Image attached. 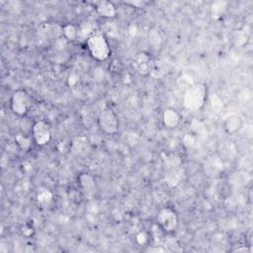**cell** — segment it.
<instances>
[{
  "instance_id": "obj_11",
  "label": "cell",
  "mask_w": 253,
  "mask_h": 253,
  "mask_svg": "<svg viewBox=\"0 0 253 253\" xmlns=\"http://www.w3.org/2000/svg\"><path fill=\"white\" fill-rule=\"evenodd\" d=\"M97 13L103 18H114L117 15V9L115 5L110 1H100L96 6Z\"/></svg>"
},
{
  "instance_id": "obj_2",
  "label": "cell",
  "mask_w": 253,
  "mask_h": 253,
  "mask_svg": "<svg viewBox=\"0 0 253 253\" xmlns=\"http://www.w3.org/2000/svg\"><path fill=\"white\" fill-rule=\"evenodd\" d=\"M206 95L207 90L204 84H192L190 87H188L183 97V104L185 109L191 112L202 109L206 102Z\"/></svg>"
},
{
  "instance_id": "obj_4",
  "label": "cell",
  "mask_w": 253,
  "mask_h": 253,
  "mask_svg": "<svg viewBox=\"0 0 253 253\" xmlns=\"http://www.w3.org/2000/svg\"><path fill=\"white\" fill-rule=\"evenodd\" d=\"M97 123L99 126V129L105 135L113 136L119 130L118 117L114 110L109 106H105L101 109L97 118Z\"/></svg>"
},
{
  "instance_id": "obj_18",
  "label": "cell",
  "mask_w": 253,
  "mask_h": 253,
  "mask_svg": "<svg viewBox=\"0 0 253 253\" xmlns=\"http://www.w3.org/2000/svg\"><path fill=\"white\" fill-rule=\"evenodd\" d=\"M148 240H149V236L147 234L146 232H140V233L137 235V241H138V243L141 244V245L147 244V243L148 242Z\"/></svg>"
},
{
  "instance_id": "obj_3",
  "label": "cell",
  "mask_w": 253,
  "mask_h": 253,
  "mask_svg": "<svg viewBox=\"0 0 253 253\" xmlns=\"http://www.w3.org/2000/svg\"><path fill=\"white\" fill-rule=\"evenodd\" d=\"M157 227L167 234L173 233L179 226V218L175 211L170 207H164L159 210L156 216Z\"/></svg>"
},
{
  "instance_id": "obj_7",
  "label": "cell",
  "mask_w": 253,
  "mask_h": 253,
  "mask_svg": "<svg viewBox=\"0 0 253 253\" xmlns=\"http://www.w3.org/2000/svg\"><path fill=\"white\" fill-rule=\"evenodd\" d=\"M78 182H79V187L80 191L82 193V196L91 199L94 197L97 191V186L95 179L93 178L92 175L89 173H82L78 177Z\"/></svg>"
},
{
  "instance_id": "obj_10",
  "label": "cell",
  "mask_w": 253,
  "mask_h": 253,
  "mask_svg": "<svg viewBox=\"0 0 253 253\" xmlns=\"http://www.w3.org/2000/svg\"><path fill=\"white\" fill-rule=\"evenodd\" d=\"M150 57L146 53L139 54L134 61V67L142 75H147L150 71Z\"/></svg>"
},
{
  "instance_id": "obj_20",
  "label": "cell",
  "mask_w": 253,
  "mask_h": 253,
  "mask_svg": "<svg viewBox=\"0 0 253 253\" xmlns=\"http://www.w3.org/2000/svg\"><path fill=\"white\" fill-rule=\"evenodd\" d=\"M195 142H196V138H195L194 136L189 135V134H187V135L184 137V139H183V144H184L187 148H190V147L194 146Z\"/></svg>"
},
{
  "instance_id": "obj_8",
  "label": "cell",
  "mask_w": 253,
  "mask_h": 253,
  "mask_svg": "<svg viewBox=\"0 0 253 253\" xmlns=\"http://www.w3.org/2000/svg\"><path fill=\"white\" fill-rule=\"evenodd\" d=\"M242 126L243 120L237 114H229L223 120V129L230 136L239 133Z\"/></svg>"
},
{
  "instance_id": "obj_13",
  "label": "cell",
  "mask_w": 253,
  "mask_h": 253,
  "mask_svg": "<svg viewBox=\"0 0 253 253\" xmlns=\"http://www.w3.org/2000/svg\"><path fill=\"white\" fill-rule=\"evenodd\" d=\"M63 35L68 42H74L78 40V28L73 24H65L63 27Z\"/></svg>"
},
{
  "instance_id": "obj_1",
  "label": "cell",
  "mask_w": 253,
  "mask_h": 253,
  "mask_svg": "<svg viewBox=\"0 0 253 253\" xmlns=\"http://www.w3.org/2000/svg\"><path fill=\"white\" fill-rule=\"evenodd\" d=\"M86 48L89 55L97 62H105L111 56V47L108 40L101 33H94L86 41Z\"/></svg>"
},
{
  "instance_id": "obj_16",
  "label": "cell",
  "mask_w": 253,
  "mask_h": 253,
  "mask_svg": "<svg viewBox=\"0 0 253 253\" xmlns=\"http://www.w3.org/2000/svg\"><path fill=\"white\" fill-rule=\"evenodd\" d=\"M37 201L42 206L47 207L53 201V194L48 189H41L37 195Z\"/></svg>"
},
{
  "instance_id": "obj_5",
  "label": "cell",
  "mask_w": 253,
  "mask_h": 253,
  "mask_svg": "<svg viewBox=\"0 0 253 253\" xmlns=\"http://www.w3.org/2000/svg\"><path fill=\"white\" fill-rule=\"evenodd\" d=\"M32 105V97L24 89L16 90L11 96L10 109L15 115L19 117H25L30 112Z\"/></svg>"
},
{
  "instance_id": "obj_6",
  "label": "cell",
  "mask_w": 253,
  "mask_h": 253,
  "mask_svg": "<svg viewBox=\"0 0 253 253\" xmlns=\"http://www.w3.org/2000/svg\"><path fill=\"white\" fill-rule=\"evenodd\" d=\"M32 136L34 143L39 147L48 145L52 140V132L50 125L44 121H37L32 126Z\"/></svg>"
},
{
  "instance_id": "obj_12",
  "label": "cell",
  "mask_w": 253,
  "mask_h": 253,
  "mask_svg": "<svg viewBox=\"0 0 253 253\" xmlns=\"http://www.w3.org/2000/svg\"><path fill=\"white\" fill-rule=\"evenodd\" d=\"M95 32V28L89 22L82 23L78 27V39H82L84 41H87Z\"/></svg>"
},
{
  "instance_id": "obj_17",
  "label": "cell",
  "mask_w": 253,
  "mask_h": 253,
  "mask_svg": "<svg viewBox=\"0 0 253 253\" xmlns=\"http://www.w3.org/2000/svg\"><path fill=\"white\" fill-rule=\"evenodd\" d=\"M15 142H16L18 148H19L20 149L24 150V151L29 150L30 148H31V145H32V141H31L28 137H26L25 135H23V134H18V135H16V137H15Z\"/></svg>"
},
{
  "instance_id": "obj_9",
  "label": "cell",
  "mask_w": 253,
  "mask_h": 253,
  "mask_svg": "<svg viewBox=\"0 0 253 253\" xmlns=\"http://www.w3.org/2000/svg\"><path fill=\"white\" fill-rule=\"evenodd\" d=\"M162 121L167 129H176L181 123V115L173 108H166L162 113Z\"/></svg>"
},
{
  "instance_id": "obj_19",
  "label": "cell",
  "mask_w": 253,
  "mask_h": 253,
  "mask_svg": "<svg viewBox=\"0 0 253 253\" xmlns=\"http://www.w3.org/2000/svg\"><path fill=\"white\" fill-rule=\"evenodd\" d=\"M21 232H22L23 235H25L27 237H30L34 233V228L32 226H30L29 224H26V225L22 226Z\"/></svg>"
},
{
  "instance_id": "obj_14",
  "label": "cell",
  "mask_w": 253,
  "mask_h": 253,
  "mask_svg": "<svg viewBox=\"0 0 253 253\" xmlns=\"http://www.w3.org/2000/svg\"><path fill=\"white\" fill-rule=\"evenodd\" d=\"M87 148V140L83 137H76L72 140L71 143V148L73 152L77 154H81L85 151Z\"/></svg>"
},
{
  "instance_id": "obj_15",
  "label": "cell",
  "mask_w": 253,
  "mask_h": 253,
  "mask_svg": "<svg viewBox=\"0 0 253 253\" xmlns=\"http://www.w3.org/2000/svg\"><path fill=\"white\" fill-rule=\"evenodd\" d=\"M229 3L227 1H216L211 5V13L214 18L222 17L227 11Z\"/></svg>"
}]
</instances>
